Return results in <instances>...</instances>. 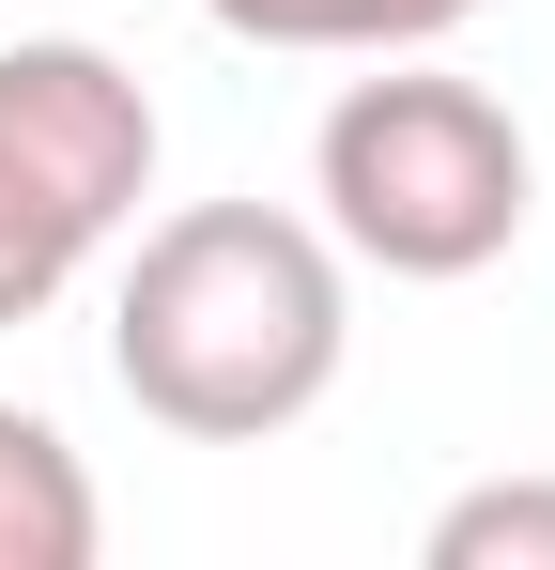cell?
Listing matches in <instances>:
<instances>
[{
	"label": "cell",
	"mask_w": 555,
	"mask_h": 570,
	"mask_svg": "<svg viewBox=\"0 0 555 570\" xmlns=\"http://www.w3.org/2000/svg\"><path fill=\"white\" fill-rule=\"evenodd\" d=\"M356 355V278L340 232L278 216V200H185L139 232V263L108 293V371L124 401L185 448H263L293 432Z\"/></svg>",
	"instance_id": "cell-1"
},
{
	"label": "cell",
	"mask_w": 555,
	"mask_h": 570,
	"mask_svg": "<svg viewBox=\"0 0 555 570\" xmlns=\"http://www.w3.org/2000/svg\"><path fill=\"white\" fill-rule=\"evenodd\" d=\"M309 200L386 278H478V263L525 247L541 170H525V124L478 94V78H432L417 47H386V78H356V94L324 108Z\"/></svg>",
	"instance_id": "cell-2"
},
{
	"label": "cell",
	"mask_w": 555,
	"mask_h": 570,
	"mask_svg": "<svg viewBox=\"0 0 555 570\" xmlns=\"http://www.w3.org/2000/svg\"><path fill=\"white\" fill-rule=\"evenodd\" d=\"M139 200H155V94L78 31L0 47V324H47Z\"/></svg>",
	"instance_id": "cell-3"
},
{
	"label": "cell",
	"mask_w": 555,
	"mask_h": 570,
	"mask_svg": "<svg viewBox=\"0 0 555 570\" xmlns=\"http://www.w3.org/2000/svg\"><path fill=\"white\" fill-rule=\"evenodd\" d=\"M93 556H108L93 463L62 448V416L0 401V570H93Z\"/></svg>",
	"instance_id": "cell-4"
},
{
	"label": "cell",
	"mask_w": 555,
	"mask_h": 570,
	"mask_svg": "<svg viewBox=\"0 0 555 570\" xmlns=\"http://www.w3.org/2000/svg\"><path fill=\"white\" fill-rule=\"evenodd\" d=\"M232 47H324V62H386V47H448L478 0H201Z\"/></svg>",
	"instance_id": "cell-5"
},
{
	"label": "cell",
	"mask_w": 555,
	"mask_h": 570,
	"mask_svg": "<svg viewBox=\"0 0 555 570\" xmlns=\"http://www.w3.org/2000/svg\"><path fill=\"white\" fill-rule=\"evenodd\" d=\"M432 570H555V478H478L432 509Z\"/></svg>",
	"instance_id": "cell-6"
}]
</instances>
